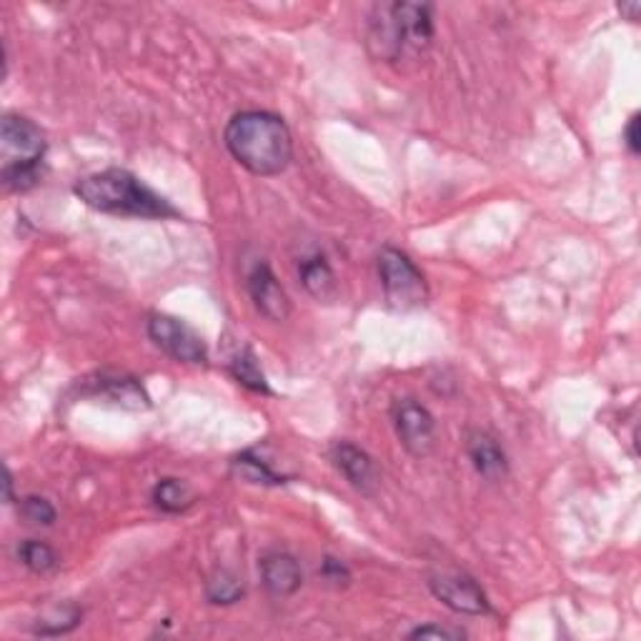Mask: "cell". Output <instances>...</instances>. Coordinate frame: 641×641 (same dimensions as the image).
Instances as JSON below:
<instances>
[{"label": "cell", "mask_w": 641, "mask_h": 641, "mask_svg": "<svg viewBox=\"0 0 641 641\" xmlns=\"http://www.w3.org/2000/svg\"><path fill=\"white\" fill-rule=\"evenodd\" d=\"M83 394L93 398H103V401L121 406V409H131V411H141L151 406L149 394H145V388L141 386L139 378H133V376L101 374L95 381H85Z\"/></svg>", "instance_id": "13"}, {"label": "cell", "mask_w": 641, "mask_h": 641, "mask_svg": "<svg viewBox=\"0 0 641 641\" xmlns=\"http://www.w3.org/2000/svg\"><path fill=\"white\" fill-rule=\"evenodd\" d=\"M261 584L271 597L286 599L294 597L296 591L304 587V569H301L298 559L288 551H268L258 561Z\"/></svg>", "instance_id": "11"}, {"label": "cell", "mask_w": 641, "mask_h": 641, "mask_svg": "<svg viewBox=\"0 0 641 641\" xmlns=\"http://www.w3.org/2000/svg\"><path fill=\"white\" fill-rule=\"evenodd\" d=\"M434 33L431 3L394 0V3H376L372 8L366 26V45L376 61L398 63L429 51Z\"/></svg>", "instance_id": "2"}, {"label": "cell", "mask_w": 641, "mask_h": 641, "mask_svg": "<svg viewBox=\"0 0 641 641\" xmlns=\"http://www.w3.org/2000/svg\"><path fill=\"white\" fill-rule=\"evenodd\" d=\"M231 474L244 484H254V487H278V484L288 481L286 474L271 469L261 456H256V451H241L233 456Z\"/></svg>", "instance_id": "15"}, {"label": "cell", "mask_w": 641, "mask_h": 641, "mask_svg": "<svg viewBox=\"0 0 641 641\" xmlns=\"http://www.w3.org/2000/svg\"><path fill=\"white\" fill-rule=\"evenodd\" d=\"M391 421L398 441L416 459L429 456L436 446V421L431 411L416 398H398L391 406Z\"/></svg>", "instance_id": "8"}, {"label": "cell", "mask_w": 641, "mask_h": 641, "mask_svg": "<svg viewBox=\"0 0 641 641\" xmlns=\"http://www.w3.org/2000/svg\"><path fill=\"white\" fill-rule=\"evenodd\" d=\"M320 579L332 587H346L352 581V571H348L342 559L324 557V561H320Z\"/></svg>", "instance_id": "22"}, {"label": "cell", "mask_w": 641, "mask_h": 641, "mask_svg": "<svg viewBox=\"0 0 641 641\" xmlns=\"http://www.w3.org/2000/svg\"><path fill=\"white\" fill-rule=\"evenodd\" d=\"M18 559L26 569H31L33 574H51L58 569V553L51 543L38 541V539H26L21 547H18Z\"/></svg>", "instance_id": "19"}, {"label": "cell", "mask_w": 641, "mask_h": 641, "mask_svg": "<svg viewBox=\"0 0 641 641\" xmlns=\"http://www.w3.org/2000/svg\"><path fill=\"white\" fill-rule=\"evenodd\" d=\"M619 13L624 16L627 21L637 23L639 16H641V3H639V0H629V3H621V6H619Z\"/></svg>", "instance_id": "25"}, {"label": "cell", "mask_w": 641, "mask_h": 641, "mask_svg": "<svg viewBox=\"0 0 641 641\" xmlns=\"http://www.w3.org/2000/svg\"><path fill=\"white\" fill-rule=\"evenodd\" d=\"M228 153L261 179L281 176L294 161V135L286 121L268 111H241L223 131Z\"/></svg>", "instance_id": "1"}, {"label": "cell", "mask_w": 641, "mask_h": 641, "mask_svg": "<svg viewBox=\"0 0 641 641\" xmlns=\"http://www.w3.org/2000/svg\"><path fill=\"white\" fill-rule=\"evenodd\" d=\"M466 637V631L451 629V627H439V624H424L409 631V639H446V641H461Z\"/></svg>", "instance_id": "23"}, {"label": "cell", "mask_w": 641, "mask_h": 641, "mask_svg": "<svg viewBox=\"0 0 641 641\" xmlns=\"http://www.w3.org/2000/svg\"><path fill=\"white\" fill-rule=\"evenodd\" d=\"M378 278L386 304L394 311H414L429 301V286L414 261L394 246H386L376 258Z\"/></svg>", "instance_id": "4"}, {"label": "cell", "mask_w": 641, "mask_h": 641, "mask_svg": "<svg viewBox=\"0 0 641 641\" xmlns=\"http://www.w3.org/2000/svg\"><path fill=\"white\" fill-rule=\"evenodd\" d=\"M624 141H627V149L631 155H639L641 151V139H639V113H634L627 123L624 129Z\"/></svg>", "instance_id": "24"}, {"label": "cell", "mask_w": 641, "mask_h": 641, "mask_svg": "<svg viewBox=\"0 0 641 641\" xmlns=\"http://www.w3.org/2000/svg\"><path fill=\"white\" fill-rule=\"evenodd\" d=\"M18 513H21V519H26L28 523H35V527H51L58 519L53 503L43 497H35V494L18 501Z\"/></svg>", "instance_id": "20"}, {"label": "cell", "mask_w": 641, "mask_h": 641, "mask_svg": "<svg viewBox=\"0 0 641 641\" xmlns=\"http://www.w3.org/2000/svg\"><path fill=\"white\" fill-rule=\"evenodd\" d=\"M151 501L159 507L161 511L166 513H181L193 507V501H196V494L189 487L183 479H161L155 481V487L151 491Z\"/></svg>", "instance_id": "16"}, {"label": "cell", "mask_w": 641, "mask_h": 641, "mask_svg": "<svg viewBox=\"0 0 641 641\" xmlns=\"http://www.w3.org/2000/svg\"><path fill=\"white\" fill-rule=\"evenodd\" d=\"M145 332L151 342L169 354L179 364H206L208 348L203 338L193 328L176 316L169 314H151L145 320Z\"/></svg>", "instance_id": "6"}, {"label": "cell", "mask_w": 641, "mask_h": 641, "mask_svg": "<svg viewBox=\"0 0 641 641\" xmlns=\"http://www.w3.org/2000/svg\"><path fill=\"white\" fill-rule=\"evenodd\" d=\"M328 459L336 466V471L352 484V487L364 494V497H374L378 487V471L372 456H368L362 446L352 441H336L328 451Z\"/></svg>", "instance_id": "9"}, {"label": "cell", "mask_w": 641, "mask_h": 641, "mask_svg": "<svg viewBox=\"0 0 641 641\" xmlns=\"http://www.w3.org/2000/svg\"><path fill=\"white\" fill-rule=\"evenodd\" d=\"M246 286H248V296L251 301H254V306L261 316H266L268 320H276V324H281V320H286L291 316V298L268 264H256L254 271L248 274Z\"/></svg>", "instance_id": "10"}, {"label": "cell", "mask_w": 641, "mask_h": 641, "mask_svg": "<svg viewBox=\"0 0 641 641\" xmlns=\"http://www.w3.org/2000/svg\"><path fill=\"white\" fill-rule=\"evenodd\" d=\"M466 454L476 474L487 481H501L509 474V459L499 439L484 429H471L466 434Z\"/></svg>", "instance_id": "12"}, {"label": "cell", "mask_w": 641, "mask_h": 641, "mask_svg": "<svg viewBox=\"0 0 641 641\" xmlns=\"http://www.w3.org/2000/svg\"><path fill=\"white\" fill-rule=\"evenodd\" d=\"M73 193L85 206L111 216L131 218H181V211L169 199L155 193L151 186L125 169H105L81 179L73 186Z\"/></svg>", "instance_id": "3"}, {"label": "cell", "mask_w": 641, "mask_h": 641, "mask_svg": "<svg viewBox=\"0 0 641 641\" xmlns=\"http://www.w3.org/2000/svg\"><path fill=\"white\" fill-rule=\"evenodd\" d=\"M431 594L449 607L456 614L466 617H487L491 614V601L487 591L479 587L474 577L464 574V571H434L426 581Z\"/></svg>", "instance_id": "7"}, {"label": "cell", "mask_w": 641, "mask_h": 641, "mask_svg": "<svg viewBox=\"0 0 641 641\" xmlns=\"http://www.w3.org/2000/svg\"><path fill=\"white\" fill-rule=\"evenodd\" d=\"M298 281L301 286L306 288L308 296H314L316 301H334L338 296V281L336 274L328 261L314 254V256H304L298 261Z\"/></svg>", "instance_id": "14"}, {"label": "cell", "mask_w": 641, "mask_h": 641, "mask_svg": "<svg viewBox=\"0 0 641 641\" xmlns=\"http://www.w3.org/2000/svg\"><path fill=\"white\" fill-rule=\"evenodd\" d=\"M0 149L3 169H43L45 133L26 115L6 113L0 121Z\"/></svg>", "instance_id": "5"}, {"label": "cell", "mask_w": 641, "mask_h": 641, "mask_svg": "<svg viewBox=\"0 0 641 641\" xmlns=\"http://www.w3.org/2000/svg\"><path fill=\"white\" fill-rule=\"evenodd\" d=\"M83 619V609H78L75 604L65 607L61 614H55L53 619H43L41 624L33 629V634H41V637H61L68 634V631H73L78 624H81Z\"/></svg>", "instance_id": "21"}, {"label": "cell", "mask_w": 641, "mask_h": 641, "mask_svg": "<svg viewBox=\"0 0 641 641\" xmlns=\"http://www.w3.org/2000/svg\"><path fill=\"white\" fill-rule=\"evenodd\" d=\"M3 487H6V503H13L16 499H13V474H11V469H8L6 466V481H3Z\"/></svg>", "instance_id": "26"}, {"label": "cell", "mask_w": 641, "mask_h": 641, "mask_svg": "<svg viewBox=\"0 0 641 641\" xmlns=\"http://www.w3.org/2000/svg\"><path fill=\"white\" fill-rule=\"evenodd\" d=\"M244 594H246L244 579L233 574V571L221 569L206 581V599L211 601V604H221V607L236 604V601L244 599Z\"/></svg>", "instance_id": "18"}, {"label": "cell", "mask_w": 641, "mask_h": 641, "mask_svg": "<svg viewBox=\"0 0 641 641\" xmlns=\"http://www.w3.org/2000/svg\"><path fill=\"white\" fill-rule=\"evenodd\" d=\"M228 372L231 376L236 378V381L241 386H246L251 388V391H256V394H274L271 391V386L266 381V374H264V368H261L258 364V356L254 354V348L251 346H244L241 352L231 358L228 362Z\"/></svg>", "instance_id": "17"}]
</instances>
